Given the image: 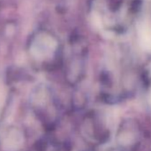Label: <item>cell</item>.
Wrapping results in <instances>:
<instances>
[{
	"label": "cell",
	"mask_w": 151,
	"mask_h": 151,
	"mask_svg": "<svg viewBox=\"0 0 151 151\" xmlns=\"http://www.w3.org/2000/svg\"><path fill=\"white\" fill-rule=\"evenodd\" d=\"M139 40L142 47L147 51H151V26L147 23H143L139 29Z\"/></svg>",
	"instance_id": "6da1fadb"
}]
</instances>
